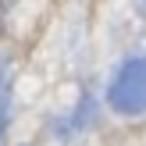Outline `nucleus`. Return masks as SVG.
<instances>
[{"label":"nucleus","mask_w":146,"mask_h":146,"mask_svg":"<svg viewBox=\"0 0 146 146\" xmlns=\"http://www.w3.org/2000/svg\"><path fill=\"white\" fill-rule=\"evenodd\" d=\"M107 100L118 114H143L146 111V57H135L118 71Z\"/></svg>","instance_id":"nucleus-1"}]
</instances>
